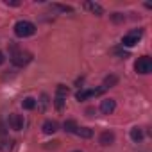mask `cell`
<instances>
[{"instance_id": "1", "label": "cell", "mask_w": 152, "mask_h": 152, "mask_svg": "<svg viewBox=\"0 0 152 152\" xmlns=\"http://www.w3.org/2000/svg\"><path fill=\"white\" fill-rule=\"evenodd\" d=\"M34 32H36V25H34L32 22L20 20V22H16V25H15V34H16L18 38H29V36H32Z\"/></svg>"}, {"instance_id": "2", "label": "cell", "mask_w": 152, "mask_h": 152, "mask_svg": "<svg viewBox=\"0 0 152 152\" xmlns=\"http://www.w3.org/2000/svg\"><path fill=\"white\" fill-rule=\"evenodd\" d=\"M134 68H136V72H138V73L147 75V73H150V72H152V59H150L148 56H143V57H140V59L136 61Z\"/></svg>"}, {"instance_id": "3", "label": "cell", "mask_w": 152, "mask_h": 152, "mask_svg": "<svg viewBox=\"0 0 152 152\" xmlns=\"http://www.w3.org/2000/svg\"><path fill=\"white\" fill-rule=\"evenodd\" d=\"M143 36V31L141 29H134V31H131L129 34H125L124 38H122V47H134L138 41H140V38Z\"/></svg>"}, {"instance_id": "4", "label": "cell", "mask_w": 152, "mask_h": 152, "mask_svg": "<svg viewBox=\"0 0 152 152\" xmlns=\"http://www.w3.org/2000/svg\"><path fill=\"white\" fill-rule=\"evenodd\" d=\"M31 59H32V56H31L29 52H23V50H16V52L11 56V61H13V64H16V66H25Z\"/></svg>"}, {"instance_id": "5", "label": "cell", "mask_w": 152, "mask_h": 152, "mask_svg": "<svg viewBox=\"0 0 152 152\" xmlns=\"http://www.w3.org/2000/svg\"><path fill=\"white\" fill-rule=\"evenodd\" d=\"M115 109H116V102H115L113 99H104V100L100 102V111H102L104 115H111Z\"/></svg>"}, {"instance_id": "6", "label": "cell", "mask_w": 152, "mask_h": 152, "mask_svg": "<svg viewBox=\"0 0 152 152\" xmlns=\"http://www.w3.org/2000/svg\"><path fill=\"white\" fill-rule=\"evenodd\" d=\"M9 127L11 129H15V131H22L23 129V118H22V115H11L9 116Z\"/></svg>"}, {"instance_id": "7", "label": "cell", "mask_w": 152, "mask_h": 152, "mask_svg": "<svg viewBox=\"0 0 152 152\" xmlns=\"http://www.w3.org/2000/svg\"><path fill=\"white\" fill-rule=\"evenodd\" d=\"M41 129H43L45 134H54V132L59 129V124H57L56 120H45V124L41 125Z\"/></svg>"}, {"instance_id": "8", "label": "cell", "mask_w": 152, "mask_h": 152, "mask_svg": "<svg viewBox=\"0 0 152 152\" xmlns=\"http://www.w3.org/2000/svg\"><path fill=\"white\" fill-rule=\"evenodd\" d=\"M84 9H88L91 15H97V16H102V15H104L102 6H99V4H95V2H84Z\"/></svg>"}, {"instance_id": "9", "label": "cell", "mask_w": 152, "mask_h": 152, "mask_svg": "<svg viewBox=\"0 0 152 152\" xmlns=\"http://www.w3.org/2000/svg\"><path fill=\"white\" fill-rule=\"evenodd\" d=\"M99 141H100V145H106V147L111 145V143L115 141V132H111V131H104V132L100 134V140H99Z\"/></svg>"}, {"instance_id": "10", "label": "cell", "mask_w": 152, "mask_h": 152, "mask_svg": "<svg viewBox=\"0 0 152 152\" xmlns=\"http://www.w3.org/2000/svg\"><path fill=\"white\" fill-rule=\"evenodd\" d=\"M63 127H64V132H70V134H75V132H77V129H79V125H77V122H75V120H66Z\"/></svg>"}, {"instance_id": "11", "label": "cell", "mask_w": 152, "mask_h": 152, "mask_svg": "<svg viewBox=\"0 0 152 152\" xmlns=\"http://www.w3.org/2000/svg\"><path fill=\"white\" fill-rule=\"evenodd\" d=\"M131 140L132 141H141L143 140V131L140 127H132L131 129Z\"/></svg>"}, {"instance_id": "12", "label": "cell", "mask_w": 152, "mask_h": 152, "mask_svg": "<svg viewBox=\"0 0 152 152\" xmlns=\"http://www.w3.org/2000/svg\"><path fill=\"white\" fill-rule=\"evenodd\" d=\"M75 134H79L81 138H86V140H88V138L93 136V129H90V127H79Z\"/></svg>"}, {"instance_id": "13", "label": "cell", "mask_w": 152, "mask_h": 152, "mask_svg": "<svg viewBox=\"0 0 152 152\" xmlns=\"http://www.w3.org/2000/svg\"><path fill=\"white\" fill-rule=\"evenodd\" d=\"M22 107H23V109H27V111H31V109H34V107H36V100H34L32 97H27V99H23V100H22Z\"/></svg>"}, {"instance_id": "14", "label": "cell", "mask_w": 152, "mask_h": 152, "mask_svg": "<svg viewBox=\"0 0 152 152\" xmlns=\"http://www.w3.org/2000/svg\"><path fill=\"white\" fill-rule=\"evenodd\" d=\"M116 83H118V77H116V75H107V77L104 79V88L116 86Z\"/></svg>"}, {"instance_id": "15", "label": "cell", "mask_w": 152, "mask_h": 152, "mask_svg": "<svg viewBox=\"0 0 152 152\" xmlns=\"http://www.w3.org/2000/svg\"><path fill=\"white\" fill-rule=\"evenodd\" d=\"M56 97H63V99H66V97H68V88H66L64 84H59L57 90H56Z\"/></svg>"}, {"instance_id": "16", "label": "cell", "mask_w": 152, "mask_h": 152, "mask_svg": "<svg viewBox=\"0 0 152 152\" xmlns=\"http://www.w3.org/2000/svg\"><path fill=\"white\" fill-rule=\"evenodd\" d=\"M64 100H66V99H63V97H56V99H54V106H56L57 111H63V107H64Z\"/></svg>"}, {"instance_id": "17", "label": "cell", "mask_w": 152, "mask_h": 152, "mask_svg": "<svg viewBox=\"0 0 152 152\" xmlns=\"http://www.w3.org/2000/svg\"><path fill=\"white\" fill-rule=\"evenodd\" d=\"M52 7H54V9H57V11H61V13H72V11H73L70 6H61V4H54Z\"/></svg>"}, {"instance_id": "18", "label": "cell", "mask_w": 152, "mask_h": 152, "mask_svg": "<svg viewBox=\"0 0 152 152\" xmlns=\"http://www.w3.org/2000/svg\"><path fill=\"white\" fill-rule=\"evenodd\" d=\"M75 99H77L79 102H81V100H86V99H90V93H88V90H83V91H77V95H75Z\"/></svg>"}, {"instance_id": "19", "label": "cell", "mask_w": 152, "mask_h": 152, "mask_svg": "<svg viewBox=\"0 0 152 152\" xmlns=\"http://www.w3.org/2000/svg\"><path fill=\"white\" fill-rule=\"evenodd\" d=\"M39 102H41V107H39V109H41V111H47V107H48V95H45V93H43Z\"/></svg>"}, {"instance_id": "20", "label": "cell", "mask_w": 152, "mask_h": 152, "mask_svg": "<svg viewBox=\"0 0 152 152\" xmlns=\"http://www.w3.org/2000/svg\"><path fill=\"white\" fill-rule=\"evenodd\" d=\"M111 18H113V22H116V23H118V22H124V20H125V16H124L122 13H115V15H113Z\"/></svg>"}, {"instance_id": "21", "label": "cell", "mask_w": 152, "mask_h": 152, "mask_svg": "<svg viewBox=\"0 0 152 152\" xmlns=\"http://www.w3.org/2000/svg\"><path fill=\"white\" fill-rule=\"evenodd\" d=\"M0 148H2V152H9V150H11V141H7V140H6L2 145H0Z\"/></svg>"}, {"instance_id": "22", "label": "cell", "mask_w": 152, "mask_h": 152, "mask_svg": "<svg viewBox=\"0 0 152 152\" xmlns=\"http://www.w3.org/2000/svg\"><path fill=\"white\" fill-rule=\"evenodd\" d=\"M6 4L7 6H13V7H18L20 6V2H16V0H6Z\"/></svg>"}, {"instance_id": "23", "label": "cell", "mask_w": 152, "mask_h": 152, "mask_svg": "<svg viewBox=\"0 0 152 152\" xmlns=\"http://www.w3.org/2000/svg\"><path fill=\"white\" fill-rule=\"evenodd\" d=\"M4 61H6V57H4V54L0 52V64H4Z\"/></svg>"}, {"instance_id": "24", "label": "cell", "mask_w": 152, "mask_h": 152, "mask_svg": "<svg viewBox=\"0 0 152 152\" xmlns=\"http://www.w3.org/2000/svg\"><path fill=\"white\" fill-rule=\"evenodd\" d=\"M73 152H81V150H73Z\"/></svg>"}]
</instances>
